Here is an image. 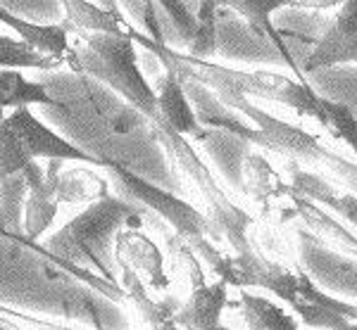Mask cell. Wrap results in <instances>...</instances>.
<instances>
[{"instance_id":"cell-12","label":"cell","mask_w":357,"mask_h":330,"mask_svg":"<svg viewBox=\"0 0 357 330\" xmlns=\"http://www.w3.org/2000/svg\"><path fill=\"white\" fill-rule=\"evenodd\" d=\"M155 97H158V119L169 131L178 133V136H195L200 131V124L195 119V112L186 97L181 81H178L169 69H165L158 79V86H153Z\"/></svg>"},{"instance_id":"cell-13","label":"cell","mask_w":357,"mask_h":330,"mask_svg":"<svg viewBox=\"0 0 357 330\" xmlns=\"http://www.w3.org/2000/svg\"><path fill=\"white\" fill-rule=\"evenodd\" d=\"M229 292L227 285L220 281L195 285L186 302H181L176 311V328L178 330H205L215 328L222 321V311L227 309Z\"/></svg>"},{"instance_id":"cell-20","label":"cell","mask_w":357,"mask_h":330,"mask_svg":"<svg viewBox=\"0 0 357 330\" xmlns=\"http://www.w3.org/2000/svg\"><path fill=\"white\" fill-rule=\"evenodd\" d=\"M26 176L24 171L0 183V235L22 238V217H24Z\"/></svg>"},{"instance_id":"cell-17","label":"cell","mask_w":357,"mask_h":330,"mask_svg":"<svg viewBox=\"0 0 357 330\" xmlns=\"http://www.w3.org/2000/svg\"><path fill=\"white\" fill-rule=\"evenodd\" d=\"M110 195V181L93 169H62L57 181V205H82L98 202Z\"/></svg>"},{"instance_id":"cell-21","label":"cell","mask_w":357,"mask_h":330,"mask_svg":"<svg viewBox=\"0 0 357 330\" xmlns=\"http://www.w3.org/2000/svg\"><path fill=\"white\" fill-rule=\"evenodd\" d=\"M217 22L220 3H195V36L186 55L193 60H210L217 55Z\"/></svg>"},{"instance_id":"cell-11","label":"cell","mask_w":357,"mask_h":330,"mask_svg":"<svg viewBox=\"0 0 357 330\" xmlns=\"http://www.w3.org/2000/svg\"><path fill=\"white\" fill-rule=\"evenodd\" d=\"M0 24L13 29L22 43H26L36 53L50 57V60L60 62V65L67 60L72 29L65 22H57V24H53V22H26L0 8Z\"/></svg>"},{"instance_id":"cell-6","label":"cell","mask_w":357,"mask_h":330,"mask_svg":"<svg viewBox=\"0 0 357 330\" xmlns=\"http://www.w3.org/2000/svg\"><path fill=\"white\" fill-rule=\"evenodd\" d=\"M45 159L79 162L102 171V164L93 155L55 133L29 107L15 109L0 121V183L22 173L33 162Z\"/></svg>"},{"instance_id":"cell-7","label":"cell","mask_w":357,"mask_h":330,"mask_svg":"<svg viewBox=\"0 0 357 330\" xmlns=\"http://www.w3.org/2000/svg\"><path fill=\"white\" fill-rule=\"evenodd\" d=\"M276 299L286 302L305 326L319 330H357V306L324 292L305 271H291L279 281Z\"/></svg>"},{"instance_id":"cell-3","label":"cell","mask_w":357,"mask_h":330,"mask_svg":"<svg viewBox=\"0 0 357 330\" xmlns=\"http://www.w3.org/2000/svg\"><path fill=\"white\" fill-rule=\"evenodd\" d=\"M65 65L77 74L105 84L148 121L158 119V97L138 65L134 36L77 33V43H69Z\"/></svg>"},{"instance_id":"cell-9","label":"cell","mask_w":357,"mask_h":330,"mask_svg":"<svg viewBox=\"0 0 357 330\" xmlns=\"http://www.w3.org/2000/svg\"><path fill=\"white\" fill-rule=\"evenodd\" d=\"M117 240V262L129 266L148 288L165 292L169 288V276L165 274V259L160 247L138 228L122 230Z\"/></svg>"},{"instance_id":"cell-22","label":"cell","mask_w":357,"mask_h":330,"mask_svg":"<svg viewBox=\"0 0 357 330\" xmlns=\"http://www.w3.org/2000/svg\"><path fill=\"white\" fill-rule=\"evenodd\" d=\"M60 67V62L50 60L41 53H36L33 48H29L26 43H22L20 38L0 36V69H36V72H53Z\"/></svg>"},{"instance_id":"cell-18","label":"cell","mask_w":357,"mask_h":330,"mask_svg":"<svg viewBox=\"0 0 357 330\" xmlns=\"http://www.w3.org/2000/svg\"><path fill=\"white\" fill-rule=\"evenodd\" d=\"M160 26H162L165 48L181 53L188 50L195 36V3H169L162 0L158 3Z\"/></svg>"},{"instance_id":"cell-16","label":"cell","mask_w":357,"mask_h":330,"mask_svg":"<svg viewBox=\"0 0 357 330\" xmlns=\"http://www.w3.org/2000/svg\"><path fill=\"white\" fill-rule=\"evenodd\" d=\"M31 105L53 107L55 97L48 93L43 81H31L15 69H0V121L5 119V109H22Z\"/></svg>"},{"instance_id":"cell-4","label":"cell","mask_w":357,"mask_h":330,"mask_svg":"<svg viewBox=\"0 0 357 330\" xmlns=\"http://www.w3.org/2000/svg\"><path fill=\"white\" fill-rule=\"evenodd\" d=\"M102 171L107 173L110 183L117 188V195L131 205H143L148 210H153L160 219H165L167 223L174 228L176 238H181L188 247L193 250V254L198 259L210 266L212 274L222 266L227 252H222L217 247V233L212 230V226L207 223L205 214H200L195 207H191L188 202H183L181 198H176L174 193L160 188L148 181L141 173L126 169L122 164H105Z\"/></svg>"},{"instance_id":"cell-14","label":"cell","mask_w":357,"mask_h":330,"mask_svg":"<svg viewBox=\"0 0 357 330\" xmlns=\"http://www.w3.org/2000/svg\"><path fill=\"white\" fill-rule=\"evenodd\" d=\"M193 141H198L212 155V159L217 162L222 176L227 178L231 188L243 190V159L250 152L248 150L250 143H245L238 136H231V133L210 131V129H200L193 136Z\"/></svg>"},{"instance_id":"cell-19","label":"cell","mask_w":357,"mask_h":330,"mask_svg":"<svg viewBox=\"0 0 357 330\" xmlns=\"http://www.w3.org/2000/svg\"><path fill=\"white\" fill-rule=\"evenodd\" d=\"M241 311H243L245 330H298L296 316L262 294H241Z\"/></svg>"},{"instance_id":"cell-23","label":"cell","mask_w":357,"mask_h":330,"mask_svg":"<svg viewBox=\"0 0 357 330\" xmlns=\"http://www.w3.org/2000/svg\"><path fill=\"white\" fill-rule=\"evenodd\" d=\"M324 129L331 131L336 138L348 146L357 155V117L350 112V107H345L343 102L329 100L324 102Z\"/></svg>"},{"instance_id":"cell-2","label":"cell","mask_w":357,"mask_h":330,"mask_svg":"<svg viewBox=\"0 0 357 330\" xmlns=\"http://www.w3.org/2000/svg\"><path fill=\"white\" fill-rule=\"evenodd\" d=\"M136 45L141 43L143 48L151 50V55L162 62L165 69H169L176 79L198 81L212 93H236L248 100L252 97H262V100H272L279 105L291 107L301 117H312L324 126V102L326 97L319 95L310 84H301L298 79H289L284 74L274 72H241V69H229L215 62L193 60V57L174 53L169 48H160L153 45L141 33H134Z\"/></svg>"},{"instance_id":"cell-15","label":"cell","mask_w":357,"mask_h":330,"mask_svg":"<svg viewBox=\"0 0 357 330\" xmlns=\"http://www.w3.org/2000/svg\"><path fill=\"white\" fill-rule=\"evenodd\" d=\"M243 193L262 205V210H269L289 193V183H284L281 173L274 171L260 152H248L243 159Z\"/></svg>"},{"instance_id":"cell-5","label":"cell","mask_w":357,"mask_h":330,"mask_svg":"<svg viewBox=\"0 0 357 330\" xmlns=\"http://www.w3.org/2000/svg\"><path fill=\"white\" fill-rule=\"evenodd\" d=\"M153 136L160 141V146L165 148V152L169 155L172 162L178 166V171H183L191 183L198 188V195L203 198L207 207V223L212 226V230L217 233L220 242H227L234 250V254L250 252V238H248V230L255 223V219L241 207H236L231 198L224 193L220 181L215 178V173L210 171V166L200 159V155L195 152L191 143L183 136L169 131L160 121H151Z\"/></svg>"},{"instance_id":"cell-25","label":"cell","mask_w":357,"mask_h":330,"mask_svg":"<svg viewBox=\"0 0 357 330\" xmlns=\"http://www.w3.org/2000/svg\"><path fill=\"white\" fill-rule=\"evenodd\" d=\"M205 330H231V328H227V326H222V323H220V326H215V328H205Z\"/></svg>"},{"instance_id":"cell-1","label":"cell","mask_w":357,"mask_h":330,"mask_svg":"<svg viewBox=\"0 0 357 330\" xmlns=\"http://www.w3.org/2000/svg\"><path fill=\"white\" fill-rule=\"evenodd\" d=\"M141 207L122 200L119 195H107L105 200L89 205V210L50 235L45 247L31 242L26 245L50 257L60 269L89 283L112 302H124L126 297L119 288V266L112 254V240L122 233L124 226L141 228Z\"/></svg>"},{"instance_id":"cell-24","label":"cell","mask_w":357,"mask_h":330,"mask_svg":"<svg viewBox=\"0 0 357 330\" xmlns=\"http://www.w3.org/2000/svg\"><path fill=\"white\" fill-rule=\"evenodd\" d=\"M0 321H5V323L10 321L13 326H22L26 330H72L67 326H57V323H50V321H38V318L22 314V311H13L3 304H0Z\"/></svg>"},{"instance_id":"cell-8","label":"cell","mask_w":357,"mask_h":330,"mask_svg":"<svg viewBox=\"0 0 357 330\" xmlns=\"http://www.w3.org/2000/svg\"><path fill=\"white\" fill-rule=\"evenodd\" d=\"M65 162L45 159L33 162L24 169L26 176V198H24V217H22V238L31 245H38V240L48 233L57 217V181Z\"/></svg>"},{"instance_id":"cell-10","label":"cell","mask_w":357,"mask_h":330,"mask_svg":"<svg viewBox=\"0 0 357 330\" xmlns=\"http://www.w3.org/2000/svg\"><path fill=\"white\" fill-rule=\"evenodd\" d=\"M65 24L72 33H105V36H134V26L124 17L119 3H62Z\"/></svg>"}]
</instances>
